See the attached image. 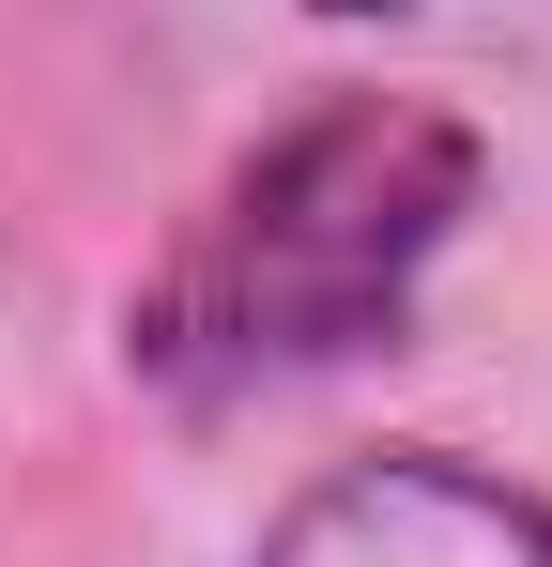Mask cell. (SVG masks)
Returning <instances> with one entry per match:
<instances>
[{"label": "cell", "instance_id": "obj_1", "mask_svg": "<svg viewBox=\"0 0 552 567\" xmlns=\"http://www.w3.org/2000/svg\"><path fill=\"white\" fill-rule=\"evenodd\" d=\"M460 199H476V138L446 107H415V93L323 107L184 230V261L139 307V353L170 383H200V399L323 369V353H354V338L399 322V291L446 246Z\"/></svg>", "mask_w": 552, "mask_h": 567}, {"label": "cell", "instance_id": "obj_2", "mask_svg": "<svg viewBox=\"0 0 552 567\" xmlns=\"http://www.w3.org/2000/svg\"><path fill=\"white\" fill-rule=\"evenodd\" d=\"M262 567H552V522L460 461H354L276 522Z\"/></svg>", "mask_w": 552, "mask_h": 567}]
</instances>
